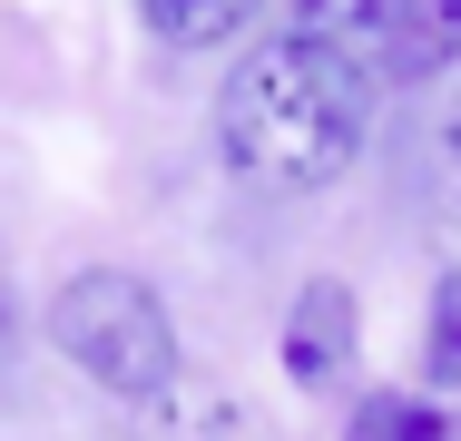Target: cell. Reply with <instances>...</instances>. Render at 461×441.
I'll list each match as a JSON object with an SVG mask.
<instances>
[{
  "label": "cell",
  "mask_w": 461,
  "mask_h": 441,
  "mask_svg": "<svg viewBox=\"0 0 461 441\" xmlns=\"http://www.w3.org/2000/svg\"><path fill=\"white\" fill-rule=\"evenodd\" d=\"M20 353V284H10V256H0V363Z\"/></svg>",
  "instance_id": "9"
},
{
  "label": "cell",
  "mask_w": 461,
  "mask_h": 441,
  "mask_svg": "<svg viewBox=\"0 0 461 441\" xmlns=\"http://www.w3.org/2000/svg\"><path fill=\"white\" fill-rule=\"evenodd\" d=\"M422 382L461 392V265L432 284V314H422Z\"/></svg>",
  "instance_id": "8"
},
{
  "label": "cell",
  "mask_w": 461,
  "mask_h": 441,
  "mask_svg": "<svg viewBox=\"0 0 461 441\" xmlns=\"http://www.w3.org/2000/svg\"><path fill=\"white\" fill-rule=\"evenodd\" d=\"M50 344L118 402H167L177 392V324H167L158 284L128 274V265H89L50 294Z\"/></svg>",
  "instance_id": "2"
},
{
  "label": "cell",
  "mask_w": 461,
  "mask_h": 441,
  "mask_svg": "<svg viewBox=\"0 0 461 441\" xmlns=\"http://www.w3.org/2000/svg\"><path fill=\"white\" fill-rule=\"evenodd\" d=\"M256 10H266V0H138V20H148L167 50H216V40H236Z\"/></svg>",
  "instance_id": "6"
},
{
  "label": "cell",
  "mask_w": 461,
  "mask_h": 441,
  "mask_svg": "<svg viewBox=\"0 0 461 441\" xmlns=\"http://www.w3.org/2000/svg\"><path fill=\"white\" fill-rule=\"evenodd\" d=\"M344 441H461V432H452V412L432 392H364Z\"/></svg>",
  "instance_id": "7"
},
{
  "label": "cell",
  "mask_w": 461,
  "mask_h": 441,
  "mask_svg": "<svg viewBox=\"0 0 461 441\" xmlns=\"http://www.w3.org/2000/svg\"><path fill=\"white\" fill-rule=\"evenodd\" d=\"M334 30L354 40V59L383 98L461 69V0H354Z\"/></svg>",
  "instance_id": "3"
},
{
  "label": "cell",
  "mask_w": 461,
  "mask_h": 441,
  "mask_svg": "<svg viewBox=\"0 0 461 441\" xmlns=\"http://www.w3.org/2000/svg\"><path fill=\"white\" fill-rule=\"evenodd\" d=\"M354 353H364V304H354V284L314 274V284L285 304V373H294L304 392H334V382L354 373Z\"/></svg>",
  "instance_id": "4"
},
{
  "label": "cell",
  "mask_w": 461,
  "mask_h": 441,
  "mask_svg": "<svg viewBox=\"0 0 461 441\" xmlns=\"http://www.w3.org/2000/svg\"><path fill=\"white\" fill-rule=\"evenodd\" d=\"M412 206H422V226L461 246V88L422 118V148H412Z\"/></svg>",
  "instance_id": "5"
},
{
  "label": "cell",
  "mask_w": 461,
  "mask_h": 441,
  "mask_svg": "<svg viewBox=\"0 0 461 441\" xmlns=\"http://www.w3.org/2000/svg\"><path fill=\"white\" fill-rule=\"evenodd\" d=\"M373 98L383 88L364 79L354 40L334 20H294L266 50L236 59V79L216 98V148H226V167L246 186H276V196L285 186H324L364 148Z\"/></svg>",
  "instance_id": "1"
}]
</instances>
